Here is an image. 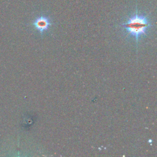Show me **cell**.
I'll return each mask as SVG.
<instances>
[{
	"mask_svg": "<svg viewBox=\"0 0 157 157\" xmlns=\"http://www.w3.org/2000/svg\"><path fill=\"white\" fill-rule=\"evenodd\" d=\"M121 25L129 35L135 37L137 42L140 37L147 34L148 29L151 26L146 16L137 13Z\"/></svg>",
	"mask_w": 157,
	"mask_h": 157,
	"instance_id": "1",
	"label": "cell"
},
{
	"mask_svg": "<svg viewBox=\"0 0 157 157\" xmlns=\"http://www.w3.org/2000/svg\"><path fill=\"white\" fill-rule=\"evenodd\" d=\"M33 25L35 28L41 34L48 30L49 27L52 25L50 19L45 16L42 15L37 17L33 22Z\"/></svg>",
	"mask_w": 157,
	"mask_h": 157,
	"instance_id": "2",
	"label": "cell"
}]
</instances>
